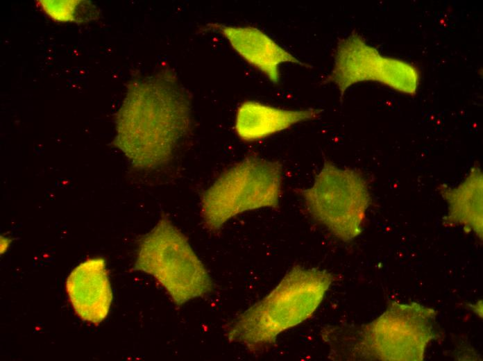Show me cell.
I'll list each match as a JSON object with an SVG mask.
<instances>
[{
  "instance_id": "6da1fadb",
  "label": "cell",
  "mask_w": 483,
  "mask_h": 361,
  "mask_svg": "<svg viewBox=\"0 0 483 361\" xmlns=\"http://www.w3.org/2000/svg\"><path fill=\"white\" fill-rule=\"evenodd\" d=\"M112 144L138 169L167 164L191 128V97L175 73L162 69L127 84Z\"/></svg>"
},
{
  "instance_id": "7a4b0ae2",
  "label": "cell",
  "mask_w": 483,
  "mask_h": 361,
  "mask_svg": "<svg viewBox=\"0 0 483 361\" xmlns=\"http://www.w3.org/2000/svg\"><path fill=\"white\" fill-rule=\"evenodd\" d=\"M437 312L417 303L393 302L378 318L359 326L322 331L332 357L346 360H416L437 336Z\"/></svg>"
},
{
  "instance_id": "3957f363",
  "label": "cell",
  "mask_w": 483,
  "mask_h": 361,
  "mask_svg": "<svg viewBox=\"0 0 483 361\" xmlns=\"http://www.w3.org/2000/svg\"><path fill=\"white\" fill-rule=\"evenodd\" d=\"M334 280L326 271L293 267L269 294L228 325V339L250 351L270 346L312 316Z\"/></svg>"
},
{
  "instance_id": "277c9868",
  "label": "cell",
  "mask_w": 483,
  "mask_h": 361,
  "mask_svg": "<svg viewBox=\"0 0 483 361\" xmlns=\"http://www.w3.org/2000/svg\"><path fill=\"white\" fill-rule=\"evenodd\" d=\"M282 166L251 154L223 172L204 192L201 217L205 228L219 231L232 217L262 208H277Z\"/></svg>"
},
{
  "instance_id": "5b68a950",
  "label": "cell",
  "mask_w": 483,
  "mask_h": 361,
  "mask_svg": "<svg viewBox=\"0 0 483 361\" xmlns=\"http://www.w3.org/2000/svg\"><path fill=\"white\" fill-rule=\"evenodd\" d=\"M134 269L152 275L178 305L203 296L212 287L187 237L166 217L142 238Z\"/></svg>"
},
{
  "instance_id": "8992f818",
  "label": "cell",
  "mask_w": 483,
  "mask_h": 361,
  "mask_svg": "<svg viewBox=\"0 0 483 361\" xmlns=\"http://www.w3.org/2000/svg\"><path fill=\"white\" fill-rule=\"evenodd\" d=\"M297 191L314 219L339 239L350 242L362 233L370 194L357 170L325 160L312 187Z\"/></svg>"
},
{
  "instance_id": "52a82bcc",
  "label": "cell",
  "mask_w": 483,
  "mask_h": 361,
  "mask_svg": "<svg viewBox=\"0 0 483 361\" xmlns=\"http://www.w3.org/2000/svg\"><path fill=\"white\" fill-rule=\"evenodd\" d=\"M206 26L208 30L221 33L244 60L262 72L274 84L280 81V66L282 63L311 67L257 27L220 23H210Z\"/></svg>"
},
{
  "instance_id": "ba28073f",
  "label": "cell",
  "mask_w": 483,
  "mask_h": 361,
  "mask_svg": "<svg viewBox=\"0 0 483 361\" xmlns=\"http://www.w3.org/2000/svg\"><path fill=\"white\" fill-rule=\"evenodd\" d=\"M65 288L82 320L97 326L107 317L112 295L103 259L89 258L78 265L69 275Z\"/></svg>"
},
{
  "instance_id": "9c48e42d",
  "label": "cell",
  "mask_w": 483,
  "mask_h": 361,
  "mask_svg": "<svg viewBox=\"0 0 483 361\" xmlns=\"http://www.w3.org/2000/svg\"><path fill=\"white\" fill-rule=\"evenodd\" d=\"M388 56L368 44L357 31L339 40L334 62L326 83L337 85L341 99L352 85L365 81L383 83Z\"/></svg>"
},
{
  "instance_id": "30bf717a",
  "label": "cell",
  "mask_w": 483,
  "mask_h": 361,
  "mask_svg": "<svg viewBox=\"0 0 483 361\" xmlns=\"http://www.w3.org/2000/svg\"><path fill=\"white\" fill-rule=\"evenodd\" d=\"M320 112L314 108L287 110L246 101L237 108L235 129L242 140L253 142L315 119Z\"/></svg>"
},
{
  "instance_id": "8fae6325",
  "label": "cell",
  "mask_w": 483,
  "mask_h": 361,
  "mask_svg": "<svg viewBox=\"0 0 483 361\" xmlns=\"http://www.w3.org/2000/svg\"><path fill=\"white\" fill-rule=\"evenodd\" d=\"M439 192L448 208L443 224L461 226L465 230L475 233L482 241L483 176L480 167L474 165L457 186L441 185Z\"/></svg>"
},
{
  "instance_id": "7c38bea8",
  "label": "cell",
  "mask_w": 483,
  "mask_h": 361,
  "mask_svg": "<svg viewBox=\"0 0 483 361\" xmlns=\"http://www.w3.org/2000/svg\"><path fill=\"white\" fill-rule=\"evenodd\" d=\"M45 12L58 22L79 20V6L81 1H40Z\"/></svg>"
}]
</instances>
